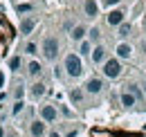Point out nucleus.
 <instances>
[{"label": "nucleus", "instance_id": "nucleus-1", "mask_svg": "<svg viewBox=\"0 0 146 137\" xmlns=\"http://www.w3.org/2000/svg\"><path fill=\"white\" fill-rule=\"evenodd\" d=\"M63 70L68 72V76L79 79V76L83 74V61H81V56H79L76 52H70V54L65 56V61H63Z\"/></svg>", "mask_w": 146, "mask_h": 137}, {"label": "nucleus", "instance_id": "nucleus-2", "mask_svg": "<svg viewBox=\"0 0 146 137\" xmlns=\"http://www.w3.org/2000/svg\"><path fill=\"white\" fill-rule=\"evenodd\" d=\"M58 50H61V43H58V38L56 36H45L43 38V43H40V54H43V59L45 61H56V56H58Z\"/></svg>", "mask_w": 146, "mask_h": 137}, {"label": "nucleus", "instance_id": "nucleus-3", "mask_svg": "<svg viewBox=\"0 0 146 137\" xmlns=\"http://www.w3.org/2000/svg\"><path fill=\"white\" fill-rule=\"evenodd\" d=\"M38 119H43L45 124H54L58 119V108L54 103H40L38 106Z\"/></svg>", "mask_w": 146, "mask_h": 137}, {"label": "nucleus", "instance_id": "nucleus-4", "mask_svg": "<svg viewBox=\"0 0 146 137\" xmlns=\"http://www.w3.org/2000/svg\"><path fill=\"white\" fill-rule=\"evenodd\" d=\"M121 61L119 59H106L104 63V76L106 79H119L121 76Z\"/></svg>", "mask_w": 146, "mask_h": 137}, {"label": "nucleus", "instance_id": "nucleus-5", "mask_svg": "<svg viewBox=\"0 0 146 137\" xmlns=\"http://www.w3.org/2000/svg\"><path fill=\"white\" fill-rule=\"evenodd\" d=\"M23 70L27 72V76H29V79L38 81V79H40V74H43V63H40L38 59H29V61H27V65H25Z\"/></svg>", "mask_w": 146, "mask_h": 137}, {"label": "nucleus", "instance_id": "nucleus-6", "mask_svg": "<svg viewBox=\"0 0 146 137\" xmlns=\"http://www.w3.org/2000/svg\"><path fill=\"white\" fill-rule=\"evenodd\" d=\"M47 133H50L47 130V124L43 119L36 117V119L29 121V137H47Z\"/></svg>", "mask_w": 146, "mask_h": 137}, {"label": "nucleus", "instance_id": "nucleus-7", "mask_svg": "<svg viewBox=\"0 0 146 137\" xmlns=\"http://www.w3.org/2000/svg\"><path fill=\"white\" fill-rule=\"evenodd\" d=\"M106 23H108L110 27H119V25H124V23H126V11H124V9H112L108 16H106Z\"/></svg>", "mask_w": 146, "mask_h": 137}, {"label": "nucleus", "instance_id": "nucleus-8", "mask_svg": "<svg viewBox=\"0 0 146 137\" xmlns=\"http://www.w3.org/2000/svg\"><path fill=\"white\" fill-rule=\"evenodd\" d=\"M36 25H38L36 16H25L20 20V34L23 36H32V32L36 29Z\"/></svg>", "mask_w": 146, "mask_h": 137}, {"label": "nucleus", "instance_id": "nucleus-9", "mask_svg": "<svg viewBox=\"0 0 146 137\" xmlns=\"http://www.w3.org/2000/svg\"><path fill=\"white\" fill-rule=\"evenodd\" d=\"M14 9H16V14H18V16H29V14H34V11H36L38 9V5L36 2H16V5H14Z\"/></svg>", "mask_w": 146, "mask_h": 137}, {"label": "nucleus", "instance_id": "nucleus-10", "mask_svg": "<svg viewBox=\"0 0 146 137\" xmlns=\"http://www.w3.org/2000/svg\"><path fill=\"white\" fill-rule=\"evenodd\" d=\"M83 90H86L88 94H99V92L104 90V81H101V79H97V76H92V79H88V81H86Z\"/></svg>", "mask_w": 146, "mask_h": 137}, {"label": "nucleus", "instance_id": "nucleus-11", "mask_svg": "<svg viewBox=\"0 0 146 137\" xmlns=\"http://www.w3.org/2000/svg\"><path fill=\"white\" fill-rule=\"evenodd\" d=\"M90 61L94 65H101V63H106V47L99 43V45H94L92 47V54H90Z\"/></svg>", "mask_w": 146, "mask_h": 137}, {"label": "nucleus", "instance_id": "nucleus-12", "mask_svg": "<svg viewBox=\"0 0 146 137\" xmlns=\"http://www.w3.org/2000/svg\"><path fill=\"white\" fill-rule=\"evenodd\" d=\"M133 56V47L128 45V43H119L117 47H115V59H119V61H126Z\"/></svg>", "mask_w": 146, "mask_h": 137}, {"label": "nucleus", "instance_id": "nucleus-13", "mask_svg": "<svg viewBox=\"0 0 146 137\" xmlns=\"http://www.w3.org/2000/svg\"><path fill=\"white\" fill-rule=\"evenodd\" d=\"M45 92H47V86H45L43 81H34V83L29 86V97H32V99H36V101L45 94Z\"/></svg>", "mask_w": 146, "mask_h": 137}, {"label": "nucleus", "instance_id": "nucleus-14", "mask_svg": "<svg viewBox=\"0 0 146 137\" xmlns=\"http://www.w3.org/2000/svg\"><path fill=\"white\" fill-rule=\"evenodd\" d=\"M86 36H88L86 25H74L72 32H70V38H72L74 43H81V41H86Z\"/></svg>", "mask_w": 146, "mask_h": 137}, {"label": "nucleus", "instance_id": "nucleus-15", "mask_svg": "<svg viewBox=\"0 0 146 137\" xmlns=\"http://www.w3.org/2000/svg\"><path fill=\"white\" fill-rule=\"evenodd\" d=\"M83 14L88 18L99 16V5H97V0H86V2H83Z\"/></svg>", "mask_w": 146, "mask_h": 137}, {"label": "nucleus", "instance_id": "nucleus-16", "mask_svg": "<svg viewBox=\"0 0 146 137\" xmlns=\"http://www.w3.org/2000/svg\"><path fill=\"white\" fill-rule=\"evenodd\" d=\"M7 70H9V72H14V74L20 72V70H23V56H20V54H14V56L7 61Z\"/></svg>", "mask_w": 146, "mask_h": 137}, {"label": "nucleus", "instance_id": "nucleus-17", "mask_svg": "<svg viewBox=\"0 0 146 137\" xmlns=\"http://www.w3.org/2000/svg\"><path fill=\"white\" fill-rule=\"evenodd\" d=\"M119 101H121V106H124V108H133V106H137V99H135V97H133L128 90H124V92H121Z\"/></svg>", "mask_w": 146, "mask_h": 137}, {"label": "nucleus", "instance_id": "nucleus-18", "mask_svg": "<svg viewBox=\"0 0 146 137\" xmlns=\"http://www.w3.org/2000/svg\"><path fill=\"white\" fill-rule=\"evenodd\" d=\"M23 52H25L27 56H32V59H34L38 52H40V45L34 43V41H27V43H25V47H23Z\"/></svg>", "mask_w": 146, "mask_h": 137}, {"label": "nucleus", "instance_id": "nucleus-19", "mask_svg": "<svg viewBox=\"0 0 146 137\" xmlns=\"http://www.w3.org/2000/svg\"><path fill=\"white\" fill-rule=\"evenodd\" d=\"M126 90L137 99V101H142L144 99V90H142V86H137V83H130V86H126Z\"/></svg>", "mask_w": 146, "mask_h": 137}, {"label": "nucleus", "instance_id": "nucleus-20", "mask_svg": "<svg viewBox=\"0 0 146 137\" xmlns=\"http://www.w3.org/2000/svg\"><path fill=\"white\" fill-rule=\"evenodd\" d=\"M92 47H94V45H92L88 38H86V41H81V43H79V56H90V54H92Z\"/></svg>", "mask_w": 146, "mask_h": 137}, {"label": "nucleus", "instance_id": "nucleus-21", "mask_svg": "<svg viewBox=\"0 0 146 137\" xmlns=\"http://www.w3.org/2000/svg\"><path fill=\"white\" fill-rule=\"evenodd\" d=\"M25 106H27L25 99H20V101H11V110H9V112H11V117H18L20 112L25 110Z\"/></svg>", "mask_w": 146, "mask_h": 137}, {"label": "nucleus", "instance_id": "nucleus-22", "mask_svg": "<svg viewBox=\"0 0 146 137\" xmlns=\"http://www.w3.org/2000/svg\"><path fill=\"white\" fill-rule=\"evenodd\" d=\"M83 92H86L83 88H72V90H70V99H72V103H81V101H83Z\"/></svg>", "mask_w": 146, "mask_h": 137}, {"label": "nucleus", "instance_id": "nucleus-23", "mask_svg": "<svg viewBox=\"0 0 146 137\" xmlns=\"http://www.w3.org/2000/svg\"><path fill=\"white\" fill-rule=\"evenodd\" d=\"M130 32H133L130 23H124V25H119V27H117V36H119V38H128Z\"/></svg>", "mask_w": 146, "mask_h": 137}, {"label": "nucleus", "instance_id": "nucleus-24", "mask_svg": "<svg viewBox=\"0 0 146 137\" xmlns=\"http://www.w3.org/2000/svg\"><path fill=\"white\" fill-rule=\"evenodd\" d=\"M11 97H14V101L25 99V86H23V83H16V86H14V92H11Z\"/></svg>", "mask_w": 146, "mask_h": 137}, {"label": "nucleus", "instance_id": "nucleus-25", "mask_svg": "<svg viewBox=\"0 0 146 137\" xmlns=\"http://www.w3.org/2000/svg\"><path fill=\"white\" fill-rule=\"evenodd\" d=\"M99 34H101L99 27H90L88 29V41H90L92 45H99Z\"/></svg>", "mask_w": 146, "mask_h": 137}, {"label": "nucleus", "instance_id": "nucleus-26", "mask_svg": "<svg viewBox=\"0 0 146 137\" xmlns=\"http://www.w3.org/2000/svg\"><path fill=\"white\" fill-rule=\"evenodd\" d=\"M58 115H63V117H72V110H70L68 106H61V108H58Z\"/></svg>", "mask_w": 146, "mask_h": 137}, {"label": "nucleus", "instance_id": "nucleus-27", "mask_svg": "<svg viewBox=\"0 0 146 137\" xmlns=\"http://www.w3.org/2000/svg\"><path fill=\"white\" fill-rule=\"evenodd\" d=\"M121 0H104V7H112V5H119Z\"/></svg>", "mask_w": 146, "mask_h": 137}, {"label": "nucleus", "instance_id": "nucleus-28", "mask_svg": "<svg viewBox=\"0 0 146 137\" xmlns=\"http://www.w3.org/2000/svg\"><path fill=\"white\" fill-rule=\"evenodd\" d=\"M65 137H79V130H68V133H65Z\"/></svg>", "mask_w": 146, "mask_h": 137}, {"label": "nucleus", "instance_id": "nucleus-29", "mask_svg": "<svg viewBox=\"0 0 146 137\" xmlns=\"http://www.w3.org/2000/svg\"><path fill=\"white\" fill-rule=\"evenodd\" d=\"M47 137H63V135H61L58 130H50V133H47Z\"/></svg>", "mask_w": 146, "mask_h": 137}, {"label": "nucleus", "instance_id": "nucleus-30", "mask_svg": "<svg viewBox=\"0 0 146 137\" xmlns=\"http://www.w3.org/2000/svg\"><path fill=\"white\" fill-rule=\"evenodd\" d=\"M7 99H9V94H7V92H0V103L7 101Z\"/></svg>", "mask_w": 146, "mask_h": 137}, {"label": "nucleus", "instance_id": "nucleus-31", "mask_svg": "<svg viewBox=\"0 0 146 137\" xmlns=\"http://www.w3.org/2000/svg\"><path fill=\"white\" fill-rule=\"evenodd\" d=\"M2 83H5V74L0 72V88H2Z\"/></svg>", "mask_w": 146, "mask_h": 137}, {"label": "nucleus", "instance_id": "nucleus-32", "mask_svg": "<svg viewBox=\"0 0 146 137\" xmlns=\"http://www.w3.org/2000/svg\"><path fill=\"white\" fill-rule=\"evenodd\" d=\"M0 137H5V126L0 124Z\"/></svg>", "mask_w": 146, "mask_h": 137}, {"label": "nucleus", "instance_id": "nucleus-33", "mask_svg": "<svg viewBox=\"0 0 146 137\" xmlns=\"http://www.w3.org/2000/svg\"><path fill=\"white\" fill-rule=\"evenodd\" d=\"M142 90H144V94H146V81H144V86H142Z\"/></svg>", "mask_w": 146, "mask_h": 137}, {"label": "nucleus", "instance_id": "nucleus-34", "mask_svg": "<svg viewBox=\"0 0 146 137\" xmlns=\"http://www.w3.org/2000/svg\"><path fill=\"white\" fill-rule=\"evenodd\" d=\"M144 32H146V20H144Z\"/></svg>", "mask_w": 146, "mask_h": 137}]
</instances>
